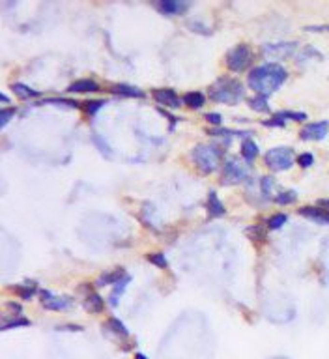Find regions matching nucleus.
<instances>
[{"label":"nucleus","mask_w":329,"mask_h":359,"mask_svg":"<svg viewBox=\"0 0 329 359\" xmlns=\"http://www.w3.org/2000/svg\"><path fill=\"white\" fill-rule=\"evenodd\" d=\"M187 2H176V0H163L159 2V11L167 13V15H176V13H181V11L187 10Z\"/></svg>","instance_id":"13"},{"label":"nucleus","mask_w":329,"mask_h":359,"mask_svg":"<svg viewBox=\"0 0 329 359\" xmlns=\"http://www.w3.org/2000/svg\"><path fill=\"white\" fill-rule=\"evenodd\" d=\"M296 191H283L275 197V202L277 204H292V202H296Z\"/></svg>","instance_id":"27"},{"label":"nucleus","mask_w":329,"mask_h":359,"mask_svg":"<svg viewBox=\"0 0 329 359\" xmlns=\"http://www.w3.org/2000/svg\"><path fill=\"white\" fill-rule=\"evenodd\" d=\"M206 208H208V213H210L212 217H219V215H223L224 213L223 202L219 201V197H217V193H215V191H210V193H208Z\"/></svg>","instance_id":"12"},{"label":"nucleus","mask_w":329,"mask_h":359,"mask_svg":"<svg viewBox=\"0 0 329 359\" xmlns=\"http://www.w3.org/2000/svg\"><path fill=\"white\" fill-rule=\"evenodd\" d=\"M265 165L269 167L271 170H288L292 167V163H294V152L292 148H288V146H277V148H271L267 150V154H265Z\"/></svg>","instance_id":"5"},{"label":"nucleus","mask_w":329,"mask_h":359,"mask_svg":"<svg viewBox=\"0 0 329 359\" xmlns=\"http://www.w3.org/2000/svg\"><path fill=\"white\" fill-rule=\"evenodd\" d=\"M107 329H110L112 333H116L120 337H128V329L126 326L118 320V318H109V322H107Z\"/></svg>","instance_id":"23"},{"label":"nucleus","mask_w":329,"mask_h":359,"mask_svg":"<svg viewBox=\"0 0 329 359\" xmlns=\"http://www.w3.org/2000/svg\"><path fill=\"white\" fill-rule=\"evenodd\" d=\"M277 118L285 120V118H292V120H307V114L305 112H290V111H281L275 114Z\"/></svg>","instance_id":"29"},{"label":"nucleus","mask_w":329,"mask_h":359,"mask_svg":"<svg viewBox=\"0 0 329 359\" xmlns=\"http://www.w3.org/2000/svg\"><path fill=\"white\" fill-rule=\"evenodd\" d=\"M135 359H146V356H142V354H137V356H135Z\"/></svg>","instance_id":"39"},{"label":"nucleus","mask_w":329,"mask_h":359,"mask_svg":"<svg viewBox=\"0 0 329 359\" xmlns=\"http://www.w3.org/2000/svg\"><path fill=\"white\" fill-rule=\"evenodd\" d=\"M85 307L90 311V313H101V311H103V307H105V303H103V297L99 296V294L90 292V294L86 296Z\"/></svg>","instance_id":"16"},{"label":"nucleus","mask_w":329,"mask_h":359,"mask_svg":"<svg viewBox=\"0 0 329 359\" xmlns=\"http://www.w3.org/2000/svg\"><path fill=\"white\" fill-rule=\"evenodd\" d=\"M193 161L202 172H213L219 167L221 161V150L213 144H198L193 150Z\"/></svg>","instance_id":"3"},{"label":"nucleus","mask_w":329,"mask_h":359,"mask_svg":"<svg viewBox=\"0 0 329 359\" xmlns=\"http://www.w3.org/2000/svg\"><path fill=\"white\" fill-rule=\"evenodd\" d=\"M0 99H2L4 103H8V101H10V99H8V95H6V94H0Z\"/></svg>","instance_id":"38"},{"label":"nucleus","mask_w":329,"mask_h":359,"mask_svg":"<svg viewBox=\"0 0 329 359\" xmlns=\"http://www.w3.org/2000/svg\"><path fill=\"white\" fill-rule=\"evenodd\" d=\"M329 131V122L322 120V122H312V124H305L301 127V138L303 140H322L326 138Z\"/></svg>","instance_id":"7"},{"label":"nucleus","mask_w":329,"mask_h":359,"mask_svg":"<svg viewBox=\"0 0 329 359\" xmlns=\"http://www.w3.org/2000/svg\"><path fill=\"white\" fill-rule=\"evenodd\" d=\"M241 156L245 157V161H253L258 156V146L256 142H253V138H245L241 142Z\"/></svg>","instance_id":"18"},{"label":"nucleus","mask_w":329,"mask_h":359,"mask_svg":"<svg viewBox=\"0 0 329 359\" xmlns=\"http://www.w3.org/2000/svg\"><path fill=\"white\" fill-rule=\"evenodd\" d=\"M314 163V156L312 154H301V156H297V165H301L303 169H307Z\"/></svg>","instance_id":"31"},{"label":"nucleus","mask_w":329,"mask_h":359,"mask_svg":"<svg viewBox=\"0 0 329 359\" xmlns=\"http://www.w3.org/2000/svg\"><path fill=\"white\" fill-rule=\"evenodd\" d=\"M322 204H326V206H329V199H324V201H322Z\"/></svg>","instance_id":"40"},{"label":"nucleus","mask_w":329,"mask_h":359,"mask_svg":"<svg viewBox=\"0 0 329 359\" xmlns=\"http://www.w3.org/2000/svg\"><path fill=\"white\" fill-rule=\"evenodd\" d=\"M286 77H288V71L281 64L267 62L253 67V71L249 73V86L258 95L267 97V95L273 94L277 88L286 81Z\"/></svg>","instance_id":"1"},{"label":"nucleus","mask_w":329,"mask_h":359,"mask_svg":"<svg viewBox=\"0 0 329 359\" xmlns=\"http://www.w3.org/2000/svg\"><path fill=\"white\" fill-rule=\"evenodd\" d=\"M154 99L159 103V105H165V107H170V109H178V107L183 103V97L176 94L172 88H155L154 92Z\"/></svg>","instance_id":"8"},{"label":"nucleus","mask_w":329,"mask_h":359,"mask_svg":"<svg viewBox=\"0 0 329 359\" xmlns=\"http://www.w3.org/2000/svg\"><path fill=\"white\" fill-rule=\"evenodd\" d=\"M152 264H155L157 268H167L169 266V262H167V258H165V254L163 253H152L146 256Z\"/></svg>","instance_id":"28"},{"label":"nucleus","mask_w":329,"mask_h":359,"mask_svg":"<svg viewBox=\"0 0 329 359\" xmlns=\"http://www.w3.org/2000/svg\"><path fill=\"white\" fill-rule=\"evenodd\" d=\"M206 120H208L210 124H213V126H221V124H223V116L217 114V112H208V114H206Z\"/></svg>","instance_id":"33"},{"label":"nucleus","mask_w":329,"mask_h":359,"mask_svg":"<svg viewBox=\"0 0 329 359\" xmlns=\"http://www.w3.org/2000/svg\"><path fill=\"white\" fill-rule=\"evenodd\" d=\"M249 107L253 111H258V112H267L269 111V105H267V97L264 95H255L249 99Z\"/></svg>","instance_id":"21"},{"label":"nucleus","mask_w":329,"mask_h":359,"mask_svg":"<svg viewBox=\"0 0 329 359\" xmlns=\"http://www.w3.org/2000/svg\"><path fill=\"white\" fill-rule=\"evenodd\" d=\"M131 281V277H124L120 283H116V286H114V290H112V294H110V305H116L118 303V297L124 294V290H126V286H128V283Z\"/></svg>","instance_id":"22"},{"label":"nucleus","mask_w":329,"mask_h":359,"mask_svg":"<svg viewBox=\"0 0 329 359\" xmlns=\"http://www.w3.org/2000/svg\"><path fill=\"white\" fill-rule=\"evenodd\" d=\"M286 213H275V215H271L269 217V221H267V226L271 228V230H277V228H281L285 223H286Z\"/></svg>","instance_id":"25"},{"label":"nucleus","mask_w":329,"mask_h":359,"mask_svg":"<svg viewBox=\"0 0 329 359\" xmlns=\"http://www.w3.org/2000/svg\"><path fill=\"white\" fill-rule=\"evenodd\" d=\"M114 92H116V94L131 95V97H142V95H144V92H142V90H138V88H133V86H126V85L114 86Z\"/></svg>","instance_id":"24"},{"label":"nucleus","mask_w":329,"mask_h":359,"mask_svg":"<svg viewBox=\"0 0 329 359\" xmlns=\"http://www.w3.org/2000/svg\"><path fill=\"white\" fill-rule=\"evenodd\" d=\"M67 90L69 92H77V94H83V92H96V90H99V86L92 79H79V81L71 83Z\"/></svg>","instance_id":"14"},{"label":"nucleus","mask_w":329,"mask_h":359,"mask_svg":"<svg viewBox=\"0 0 329 359\" xmlns=\"http://www.w3.org/2000/svg\"><path fill=\"white\" fill-rule=\"evenodd\" d=\"M103 105H105V103L99 101V99H96V101H88V103H86V112H88V114H94V112H97Z\"/></svg>","instance_id":"32"},{"label":"nucleus","mask_w":329,"mask_h":359,"mask_svg":"<svg viewBox=\"0 0 329 359\" xmlns=\"http://www.w3.org/2000/svg\"><path fill=\"white\" fill-rule=\"evenodd\" d=\"M42 305L49 311H64V309H69L73 305V299L71 297H60V296H53L51 292L43 290L42 292Z\"/></svg>","instance_id":"9"},{"label":"nucleus","mask_w":329,"mask_h":359,"mask_svg":"<svg viewBox=\"0 0 329 359\" xmlns=\"http://www.w3.org/2000/svg\"><path fill=\"white\" fill-rule=\"evenodd\" d=\"M19 326H30V320L26 318H11V320H4L2 322V329H11V328H19Z\"/></svg>","instance_id":"26"},{"label":"nucleus","mask_w":329,"mask_h":359,"mask_svg":"<svg viewBox=\"0 0 329 359\" xmlns=\"http://www.w3.org/2000/svg\"><path fill=\"white\" fill-rule=\"evenodd\" d=\"M208 94H210V97H212L213 101H217V103L234 105V103L241 101L245 97V90H243V85H241L238 79L221 77V79H217V81L210 86Z\"/></svg>","instance_id":"2"},{"label":"nucleus","mask_w":329,"mask_h":359,"mask_svg":"<svg viewBox=\"0 0 329 359\" xmlns=\"http://www.w3.org/2000/svg\"><path fill=\"white\" fill-rule=\"evenodd\" d=\"M253 62V53L249 49V45L240 43L234 49L226 53V67L234 73H241L249 67V64Z\"/></svg>","instance_id":"4"},{"label":"nucleus","mask_w":329,"mask_h":359,"mask_svg":"<svg viewBox=\"0 0 329 359\" xmlns=\"http://www.w3.org/2000/svg\"><path fill=\"white\" fill-rule=\"evenodd\" d=\"M299 213H301V215H305V217H308V219H312V221H316V223H324V224H328L329 223V210L303 206V208L299 210Z\"/></svg>","instance_id":"11"},{"label":"nucleus","mask_w":329,"mask_h":359,"mask_svg":"<svg viewBox=\"0 0 329 359\" xmlns=\"http://www.w3.org/2000/svg\"><path fill=\"white\" fill-rule=\"evenodd\" d=\"M249 165L240 157H228L223 165V178L226 183H238L247 178Z\"/></svg>","instance_id":"6"},{"label":"nucleus","mask_w":329,"mask_h":359,"mask_svg":"<svg viewBox=\"0 0 329 359\" xmlns=\"http://www.w3.org/2000/svg\"><path fill=\"white\" fill-rule=\"evenodd\" d=\"M11 88H13V92L19 95L21 99H28V97H36V95H40V92H38V90H32L30 86L21 85V83H13V85H11Z\"/></svg>","instance_id":"20"},{"label":"nucleus","mask_w":329,"mask_h":359,"mask_svg":"<svg viewBox=\"0 0 329 359\" xmlns=\"http://www.w3.org/2000/svg\"><path fill=\"white\" fill-rule=\"evenodd\" d=\"M11 290L21 297V299H30L34 296V292H36V285H34L32 281H28V283H22V285L11 286Z\"/></svg>","instance_id":"17"},{"label":"nucleus","mask_w":329,"mask_h":359,"mask_svg":"<svg viewBox=\"0 0 329 359\" xmlns=\"http://www.w3.org/2000/svg\"><path fill=\"white\" fill-rule=\"evenodd\" d=\"M187 24H189V26H191L195 32H200V34H210V28H208V26H204V24H200L198 21H189Z\"/></svg>","instance_id":"34"},{"label":"nucleus","mask_w":329,"mask_h":359,"mask_svg":"<svg viewBox=\"0 0 329 359\" xmlns=\"http://www.w3.org/2000/svg\"><path fill=\"white\" fill-rule=\"evenodd\" d=\"M262 124H264V126H271V127H277V126H285V120H281V118L273 116V118H271V120H264V122H262Z\"/></svg>","instance_id":"36"},{"label":"nucleus","mask_w":329,"mask_h":359,"mask_svg":"<svg viewBox=\"0 0 329 359\" xmlns=\"http://www.w3.org/2000/svg\"><path fill=\"white\" fill-rule=\"evenodd\" d=\"M273 178L271 176H265V178H262V191H264V195H269V191H271V187H273Z\"/></svg>","instance_id":"35"},{"label":"nucleus","mask_w":329,"mask_h":359,"mask_svg":"<svg viewBox=\"0 0 329 359\" xmlns=\"http://www.w3.org/2000/svg\"><path fill=\"white\" fill-rule=\"evenodd\" d=\"M297 43H265L264 45V53L269 56H275V58H285L296 51Z\"/></svg>","instance_id":"10"},{"label":"nucleus","mask_w":329,"mask_h":359,"mask_svg":"<svg viewBox=\"0 0 329 359\" xmlns=\"http://www.w3.org/2000/svg\"><path fill=\"white\" fill-rule=\"evenodd\" d=\"M204 101H206V97L200 92H189V94L183 95V103L187 107H191V109H200L204 105Z\"/></svg>","instance_id":"19"},{"label":"nucleus","mask_w":329,"mask_h":359,"mask_svg":"<svg viewBox=\"0 0 329 359\" xmlns=\"http://www.w3.org/2000/svg\"><path fill=\"white\" fill-rule=\"evenodd\" d=\"M124 277H128L126 275V271L122 269V268H116L114 271H109V273H103L99 279H97V286H105V285H116V283H120Z\"/></svg>","instance_id":"15"},{"label":"nucleus","mask_w":329,"mask_h":359,"mask_svg":"<svg viewBox=\"0 0 329 359\" xmlns=\"http://www.w3.org/2000/svg\"><path fill=\"white\" fill-rule=\"evenodd\" d=\"M305 30H310V32H312V30H314V32H320V30H329V24H328V26H326V24H320V26H318V24H314V26H307Z\"/></svg>","instance_id":"37"},{"label":"nucleus","mask_w":329,"mask_h":359,"mask_svg":"<svg viewBox=\"0 0 329 359\" xmlns=\"http://www.w3.org/2000/svg\"><path fill=\"white\" fill-rule=\"evenodd\" d=\"M15 112H17V109H15V107H10V109H2V111H0V126H2V127L6 126V124L10 122V118L13 116Z\"/></svg>","instance_id":"30"}]
</instances>
